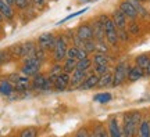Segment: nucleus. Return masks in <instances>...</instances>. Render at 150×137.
I'll return each mask as SVG.
<instances>
[{
  "instance_id": "1",
  "label": "nucleus",
  "mask_w": 150,
  "mask_h": 137,
  "mask_svg": "<svg viewBox=\"0 0 150 137\" xmlns=\"http://www.w3.org/2000/svg\"><path fill=\"white\" fill-rule=\"evenodd\" d=\"M142 121L139 112H128L124 115L122 137H134L138 132L139 123Z\"/></svg>"
},
{
  "instance_id": "2",
  "label": "nucleus",
  "mask_w": 150,
  "mask_h": 137,
  "mask_svg": "<svg viewBox=\"0 0 150 137\" xmlns=\"http://www.w3.org/2000/svg\"><path fill=\"white\" fill-rule=\"evenodd\" d=\"M99 21L102 22L103 25V29H104V35H106V40H107L110 44L112 46H115L118 43V32H117V28L114 25V22H112L111 18H108L107 15H102L97 18Z\"/></svg>"
},
{
  "instance_id": "3",
  "label": "nucleus",
  "mask_w": 150,
  "mask_h": 137,
  "mask_svg": "<svg viewBox=\"0 0 150 137\" xmlns=\"http://www.w3.org/2000/svg\"><path fill=\"white\" fill-rule=\"evenodd\" d=\"M40 64H42V61H39L35 56L25 58V64H24V67H22V74L25 75V76H28V78L36 76V75L39 74Z\"/></svg>"
},
{
  "instance_id": "4",
  "label": "nucleus",
  "mask_w": 150,
  "mask_h": 137,
  "mask_svg": "<svg viewBox=\"0 0 150 137\" xmlns=\"http://www.w3.org/2000/svg\"><path fill=\"white\" fill-rule=\"evenodd\" d=\"M8 80L14 84V89H16V91H18V93H25V91H28L29 86H31L29 78L25 76V75L13 74L10 78H8Z\"/></svg>"
},
{
  "instance_id": "5",
  "label": "nucleus",
  "mask_w": 150,
  "mask_h": 137,
  "mask_svg": "<svg viewBox=\"0 0 150 137\" xmlns=\"http://www.w3.org/2000/svg\"><path fill=\"white\" fill-rule=\"evenodd\" d=\"M54 60H56V63H61V61H64L65 58H67V51H68V48H67V42H65V39L63 36H59L56 39V44H54Z\"/></svg>"
},
{
  "instance_id": "6",
  "label": "nucleus",
  "mask_w": 150,
  "mask_h": 137,
  "mask_svg": "<svg viewBox=\"0 0 150 137\" xmlns=\"http://www.w3.org/2000/svg\"><path fill=\"white\" fill-rule=\"evenodd\" d=\"M128 75V67L125 63H120L115 67L114 75H112V86H120L124 83V80L127 79Z\"/></svg>"
},
{
  "instance_id": "7",
  "label": "nucleus",
  "mask_w": 150,
  "mask_h": 137,
  "mask_svg": "<svg viewBox=\"0 0 150 137\" xmlns=\"http://www.w3.org/2000/svg\"><path fill=\"white\" fill-rule=\"evenodd\" d=\"M56 39H57V37L54 36L53 33H50V32L42 33L40 36L38 37L39 47L43 48V50H53V48H54V44H56Z\"/></svg>"
},
{
  "instance_id": "8",
  "label": "nucleus",
  "mask_w": 150,
  "mask_h": 137,
  "mask_svg": "<svg viewBox=\"0 0 150 137\" xmlns=\"http://www.w3.org/2000/svg\"><path fill=\"white\" fill-rule=\"evenodd\" d=\"M88 72L89 71H79V69H75L72 75H71V80H70V90H74V89H78L82 82L85 80V78L88 76Z\"/></svg>"
},
{
  "instance_id": "9",
  "label": "nucleus",
  "mask_w": 150,
  "mask_h": 137,
  "mask_svg": "<svg viewBox=\"0 0 150 137\" xmlns=\"http://www.w3.org/2000/svg\"><path fill=\"white\" fill-rule=\"evenodd\" d=\"M32 84H33V89L40 90V91H45V90L52 89V86H53V84L49 82V78H47V76L40 75V74H38L36 76H33Z\"/></svg>"
},
{
  "instance_id": "10",
  "label": "nucleus",
  "mask_w": 150,
  "mask_h": 137,
  "mask_svg": "<svg viewBox=\"0 0 150 137\" xmlns=\"http://www.w3.org/2000/svg\"><path fill=\"white\" fill-rule=\"evenodd\" d=\"M70 80H71L70 74H67V72H61V74H59L57 75V78H56V82H54V87H56V90L64 91V90L70 86Z\"/></svg>"
},
{
  "instance_id": "11",
  "label": "nucleus",
  "mask_w": 150,
  "mask_h": 137,
  "mask_svg": "<svg viewBox=\"0 0 150 137\" xmlns=\"http://www.w3.org/2000/svg\"><path fill=\"white\" fill-rule=\"evenodd\" d=\"M75 36L78 37L82 42H88V40H95L93 39V31H92L91 25H81L78 29H76V35Z\"/></svg>"
},
{
  "instance_id": "12",
  "label": "nucleus",
  "mask_w": 150,
  "mask_h": 137,
  "mask_svg": "<svg viewBox=\"0 0 150 137\" xmlns=\"http://www.w3.org/2000/svg\"><path fill=\"white\" fill-rule=\"evenodd\" d=\"M120 10L122 11L124 14H125V17L129 18V20H135V18L138 17V11H136L135 6L132 4L129 0H125V1H122V3L120 4Z\"/></svg>"
},
{
  "instance_id": "13",
  "label": "nucleus",
  "mask_w": 150,
  "mask_h": 137,
  "mask_svg": "<svg viewBox=\"0 0 150 137\" xmlns=\"http://www.w3.org/2000/svg\"><path fill=\"white\" fill-rule=\"evenodd\" d=\"M112 22L117 29H125V27H127V17L120 8L112 13Z\"/></svg>"
},
{
  "instance_id": "14",
  "label": "nucleus",
  "mask_w": 150,
  "mask_h": 137,
  "mask_svg": "<svg viewBox=\"0 0 150 137\" xmlns=\"http://www.w3.org/2000/svg\"><path fill=\"white\" fill-rule=\"evenodd\" d=\"M99 78H100V76H99V75H96V74H89L85 78V80L82 82V84H81L78 89L88 90V89H93V87H96L97 82H99Z\"/></svg>"
},
{
  "instance_id": "15",
  "label": "nucleus",
  "mask_w": 150,
  "mask_h": 137,
  "mask_svg": "<svg viewBox=\"0 0 150 137\" xmlns=\"http://www.w3.org/2000/svg\"><path fill=\"white\" fill-rule=\"evenodd\" d=\"M92 31H93V39H95L96 42H104L106 35H104V29H103L102 22L99 21V20L93 22V25H92Z\"/></svg>"
},
{
  "instance_id": "16",
  "label": "nucleus",
  "mask_w": 150,
  "mask_h": 137,
  "mask_svg": "<svg viewBox=\"0 0 150 137\" xmlns=\"http://www.w3.org/2000/svg\"><path fill=\"white\" fill-rule=\"evenodd\" d=\"M67 58H74L76 61L79 60H85L88 58V53H86L83 48H79V47H70L68 51H67Z\"/></svg>"
},
{
  "instance_id": "17",
  "label": "nucleus",
  "mask_w": 150,
  "mask_h": 137,
  "mask_svg": "<svg viewBox=\"0 0 150 137\" xmlns=\"http://www.w3.org/2000/svg\"><path fill=\"white\" fill-rule=\"evenodd\" d=\"M108 136L110 137H122V130L120 129V125L115 118H111L108 122Z\"/></svg>"
},
{
  "instance_id": "18",
  "label": "nucleus",
  "mask_w": 150,
  "mask_h": 137,
  "mask_svg": "<svg viewBox=\"0 0 150 137\" xmlns=\"http://www.w3.org/2000/svg\"><path fill=\"white\" fill-rule=\"evenodd\" d=\"M143 76H145V72H143V69L139 68V67H131V68H128L127 78H128L131 82H136V80L142 79Z\"/></svg>"
},
{
  "instance_id": "19",
  "label": "nucleus",
  "mask_w": 150,
  "mask_h": 137,
  "mask_svg": "<svg viewBox=\"0 0 150 137\" xmlns=\"http://www.w3.org/2000/svg\"><path fill=\"white\" fill-rule=\"evenodd\" d=\"M35 44L33 42H25L21 44V57L24 58H28V57H32L33 54H35Z\"/></svg>"
},
{
  "instance_id": "20",
  "label": "nucleus",
  "mask_w": 150,
  "mask_h": 137,
  "mask_svg": "<svg viewBox=\"0 0 150 137\" xmlns=\"http://www.w3.org/2000/svg\"><path fill=\"white\" fill-rule=\"evenodd\" d=\"M16 91L14 89V84L11 83L10 80H1L0 82V94L1 96H11Z\"/></svg>"
},
{
  "instance_id": "21",
  "label": "nucleus",
  "mask_w": 150,
  "mask_h": 137,
  "mask_svg": "<svg viewBox=\"0 0 150 137\" xmlns=\"http://www.w3.org/2000/svg\"><path fill=\"white\" fill-rule=\"evenodd\" d=\"M136 134H138V137H150V122L146 119H142Z\"/></svg>"
},
{
  "instance_id": "22",
  "label": "nucleus",
  "mask_w": 150,
  "mask_h": 137,
  "mask_svg": "<svg viewBox=\"0 0 150 137\" xmlns=\"http://www.w3.org/2000/svg\"><path fill=\"white\" fill-rule=\"evenodd\" d=\"M0 14L7 20H11L14 17V11L11 8V6L8 3H6L4 0H0Z\"/></svg>"
},
{
  "instance_id": "23",
  "label": "nucleus",
  "mask_w": 150,
  "mask_h": 137,
  "mask_svg": "<svg viewBox=\"0 0 150 137\" xmlns=\"http://www.w3.org/2000/svg\"><path fill=\"white\" fill-rule=\"evenodd\" d=\"M107 86H112V75L110 72L102 75L99 78V82H97L96 87H107Z\"/></svg>"
},
{
  "instance_id": "24",
  "label": "nucleus",
  "mask_w": 150,
  "mask_h": 137,
  "mask_svg": "<svg viewBox=\"0 0 150 137\" xmlns=\"http://www.w3.org/2000/svg\"><path fill=\"white\" fill-rule=\"evenodd\" d=\"M92 63L95 64V65H108L110 60H108V57L106 56V53H96L93 56Z\"/></svg>"
},
{
  "instance_id": "25",
  "label": "nucleus",
  "mask_w": 150,
  "mask_h": 137,
  "mask_svg": "<svg viewBox=\"0 0 150 137\" xmlns=\"http://www.w3.org/2000/svg\"><path fill=\"white\" fill-rule=\"evenodd\" d=\"M76 60H74V58H65L64 60V65H63V69H64V72H67V74H72L75 71V68H76Z\"/></svg>"
},
{
  "instance_id": "26",
  "label": "nucleus",
  "mask_w": 150,
  "mask_h": 137,
  "mask_svg": "<svg viewBox=\"0 0 150 137\" xmlns=\"http://www.w3.org/2000/svg\"><path fill=\"white\" fill-rule=\"evenodd\" d=\"M150 63V57L146 56V54H142V56H138L136 57V67H139L145 71V68L147 67V64Z\"/></svg>"
},
{
  "instance_id": "27",
  "label": "nucleus",
  "mask_w": 150,
  "mask_h": 137,
  "mask_svg": "<svg viewBox=\"0 0 150 137\" xmlns=\"http://www.w3.org/2000/svg\"><path fill=\"white\" fill-rule=\"evenodd\" d=\"M92 65V60L91 58H85V60H79L76 63V68L75 69H79V71H89Z\"/></svg>"
},
{
  "instance_id": "28",
  "label": "nucleus",
  "mask_w": 150,
  "mask_h": 137,
  "mask_svg": "<svg viewBox=\"0 0 150 137\" xmlns=\"http://www.w3.org/2000/svg\"><path fill=\"white\" fill-rule=\"evenodd\" d=\"M93 100L96 103H100V104H107L108 101L111 100V94L110 93H99L93 97Z\"/></svg>"
},
{
  "instance_id": "29",
  "label": "nucleus",
  "mask_w": 150,
  "mask_h": 137,
  "mask_svg": "<svg viewBox=\"0 0 150 137\" xmlns=\"http://www.w3.org/2000/svg\"><path fill=\"white\" fill-rule=\"evenodd\" d=\"M86 11H88V7H86V8H82V10H79V11H75V13H72V14H70V15L64 17V18H63L61 21H59V22H57V25H61V24H64V22L70 21V20H72V18H75V17L81 15V14H83V13H86Z\"/></svg>"
},
{
  "instance_id": "30",
  "label": "nucleus",
  "mask_w": 150,
  "mask_h": 137,
  "mask_svg": "<svg viewBox=\"0 0 150 137\" xmlns=\"http://www.w3.org/2000/svg\"><path fill=\"white\" fill-rule=\"evenodd\" d=\"M36 136H38V130L35 127H27V129L21 130L18 137H36Z\"/></svg>"
},
{
  "instance_id": "31",
  "label": "nucleus",
  "mask_w": 150,
  "mask_h": 137,
  "mask_svg": "<svg viewBox=\"0 0 150 137\" xmlns=\"http://www.w3.org/2000/svg\"><path fill=\"white\" fill-rule=\"evenodd\" d=\"M93 71H95V74L96 75L102 76V75H104V74H107L108 72V65H95Z\"/></svg>"
},
{
  "instance_id": "32",
  "label": "nucleus",
  "mask_w": 150,
  "mask_h": 137,
  "mask_svg": "<svg viewBox=\"0 0 150 137\" xmlns=\"http://www.w3.org/2000/svg\"><path fill=\"white\" fill-rule=\"evenodd\" d=\"M117 32H118V39L120 40H122V42H128L129 40V35L125 29H117Z\"/></svg>"
},
{
  "instance_id": "33",
  "label": "nucleus",
  "mask_w": 150,
  "mask_h": 137,
  "mask_svg": "<svg viewBox=\"0 0 150 137\" xmlns=\"http://www.w3.org/2000/svg\"><path fill=\"white\" fill-rule=\"evenodd\" d=\"M95 136H96V137H110V136H108V133L104 130V127H103V126H97L96 127Z\"/></svg>"
},
{
  "instance_id": "34",
  "label": "nucleus",
  "mask_w": 150,
  "mask_h": 137,
  "mask_svg": "<svg viewBox=\"0 0 150 137\" xmlns=\"http://www.w3.org/2000/svg\"><path fill=\"white\" fill-rule=\"evenodd\" d=\"M10 51L14 56H17V57H21V44H14V46H11Z\"/></svg>"
},
{
  "instance_id": "35",
  "label": "nucleus",
  "mask_w": 150,
  "mask_h": 137,
  "mask_svg": "<svg viewBox=\"0 0 150 137\" xmlns=\"http://www.w3.org/2000/svg\"><path fill=\"white\" fill-rule=\"evenodd\" d=\"M33 56H35L39 61H43V60H45V50L40 47H38L36 50H35V54H33Z\"/></svg>"
},
{
  "instance_id": "36",
  "label": "nucleus",
  "mask_w": 150,
  "mask_h": 137,
  "mask_svg": "<svg viewBox=\"0 0 150 137\" xmlns=\"http://www.w3.org/2000/svg\"><path fill=\"white\" fill-rule=\"evenodd\" d=\"M14 4L17 7H20V8H25V7H28L29 1L28 0H14Z\"/></svg>"
},
{
  "instance_id": "37",
  "label": "nucleus",
  "mask_w": 150,
  "mask_h": 137,
  "mask_svg": "<svg viewBox=\"0 0 150 137\" xmlns=\"http://www.w3.org/2000/svg\"><path fill=\"white\" fill-rule=\"evenodd\" d=\"M7 60H8V54H7V51L0 50V65H1V64H4Z\"/></svg>"
},
{
  "instance_id": "38",
  "label": "nucleus",
  "mask_w": 150,
  "mask_h": 137,
  "mask_svg": "<svg viewBox=\"0 0 150 137\" xmlns=\"http://www.w3.org/2000/svg\"><path fill=\"white\" fill-rule=\"evenodd\" d=\"M75 137H89V133H88V130H86L85 127H82V129H79V130L76 132Z\"/></svg>"
},
{
  "instance_id": "39",
  "label": "nucleus",
  "mask_w": 150,
  "mask_h": 137,
  "mask_svg": "<svg viewBox=\"0 0 150 137\" xmlns=\"http://www.w3.org/2000/svg\"><path fill=\"white\" fill-rule=\"evenodd\" d=\"M139 32V28L136 27V24H132L131 25V33H138Z\"/></svg>"
},
{
  "instance_id": "40",
  "label": "nucleus",
  "mask_w": 150,
  "mask_h": 137,
  "mask_svg": "<svg viewBox=\"0 0 150 137\" xmlns=\"http://www.w3.org/2000/svg\"><path fill=\"white\" fill-rule=\"evenodd\" d=\"M143 72H145L146 76H150V63L147 64V67L145 68V71H143Z\"/></svg>"
},
{
  "instance_id": "41",
  "label": "nucleus",
  "mask_w": 150,
  "mask_h": 137,
  "mask_svg": "<svg viewBox=\"0 0 150 137\" xmlns=\"http://www.w3.org/2000/svg\"><path fill=\"white\" fill-rule=\"evenodd\" d=\"M96 0H79V4H86V3H93Z\"/></svg>"
},
{
  "instance_id": "42",
  "label": "nucleus",
  "mask_w": 150,
  "mask_h": 137,
  "mask_svg": "<svg viewBox=\"0 0 150 137\" xmlns=\"http://www.w3.org/2000/svg\"><path fill=\"white\" fill-rule=\"evenodd\" d=\"M33 3H36V4H43V3H45V0H33Z\"/></svg>"
},
{
  "instance_id": "43",
  "label": "nucleus",
  "mask_w": 150,
  "mask_h": 137,
  "mask_svg": "<svg viewBox=\"0 0 150 137\" xmlns=\"http://www.w3.org/2000/svg\"><path fill=\"white\" fill-rule=\"evenodd\" d=\"M4 1H6V3H8V4H14V0H4Z\"/></svg>"
},
{
  "instance_id": "44",
  "label": "nucleus",
  "mask_w": 150,
  "mask_h": 137,
  "mask_svg": "<svg viewBox=\"0 0 150 137\" xmlns=\"http://www.w3.org/2000/svg\"><path fill=\"white\" fill-rule=\"evenodd\" d=\"M135 1H139V3H143V1H146V0H135Z\"/></svg>"
},
{
  "instance_id": "45",
  "label": "nucleus",
  "mask_w": 150,
  "mask_h": 137,
  "mask_svg": "<svg viewBox=\"0 0 150 137\" xmlns=\"http://www.w3.org/2000/svg\"><path fill=\"white\" fill-rule=\"evenodd\" d=\"M89 137H96V136H95V134H92V136H89Z\"/></svg>"
}]
</instances>
